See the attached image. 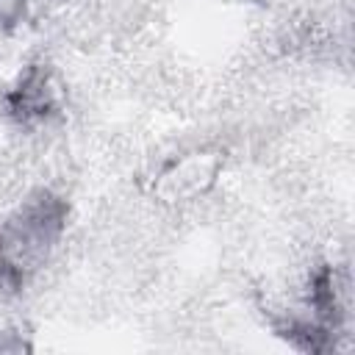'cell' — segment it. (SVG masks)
Masks as SVG:
<instances>
[{"mask_svg":"<svg viewBox=\"0 0 355 355\" xmlns=\"http://www.w3.org/2000/svg\"><path fill=\"white\" fill-rule=\"evenodd\" d=\"M8 114L17 116L19 122H33V119H44L55 111V89L50 80V72L42 67H31L17 89H11L8 94Z\"/></svg>","mask_w":355,"mask_h":355,"instance_id":"2","label":"cell"},{"mask_svg":"<svg viewBox=\"0 0 355 355\" xmlns=\"http://www.w3.org/2000/svg\"><path fill=\"white\" fill-rule=\"evenodd\" d=\"M67 222V202L36 191L0 225V291H19L50 258Z\"/></svg>","mask_w":355,"mask_h":355,"instance_id":"1","label":"cell"}]
</instances>
